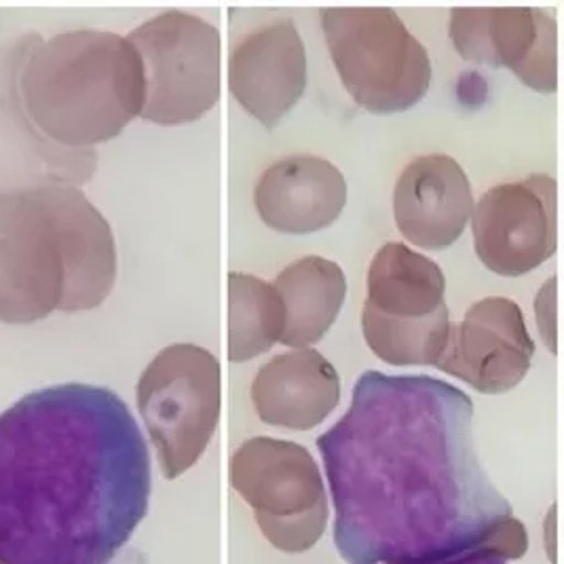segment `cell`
Returning <instances> with one entry per match:
<instances>
[{
    "mask_svg": "<svg viewBox=\"0 0 564 564\" xmlns=\"http://www.w3.org/2000/svg\"><path fill=\"white\" fill-rule=\"evenodd\" d=\"M64 254L39 188L0 193V322L34 324L59 311Z\"/></svg>",
    "mask_w": 564,
    "mask_h": 564,
    "instance_id": "cell-8",
    "label": "cell"
},
{
    "mask_svg": "<svg viewBox=\"0 0 564 564\" xmlns=\"http://www.w3.org/2000/svg\"><path fill=\"white\" fill-rule=\"evenodd\" d=\"M467 393L425 375L368 370L317 437L347 564H430L485 547L518 518L488 478Z\"/></svg>",
    "mask_w": 564,
    "mask_h": 564,
    "instance_id": "cell-1",
    "label": "cell"
},
{
    "mask_svg": "<svg viewBox=\"0 0 564 564\" xmlns=\"http://www.w3.org/2000/svg\"><path fill=\"white\" fill-rule=\"evenodd\" d=\"M273 288L285 308L280 343L290 349H303L322 340L347 299L345 271L322 257H305L288 264Z\"/></svg>",
    "mask_w": 564,
    "mask_h": 564,
    "instance_id": "cell-17",
    "label": "cell"
},
{
    "mask_svg": "<svg viewBox=\"0 0 564 564\" xmlns=\"http://www.w3.org/2000/svg\"><path fill=\"white\" fill-rule=\"evenodd\" d=\"M334 68L354 102L375 115L404 112L432 85V59L389 7L322 9Z\"/></svg>",
    "mask_w": 564,
    "mask_h": 564,
    "instance_id": "cell-4",
    "label": "cell"
},
{
    "mask_svg": "<svg viewBox=\"0 0 564 564\" xmlns=\"http://www.w3.org/2000/svg\"><path fill=\"white\" fill-rule=\"evenodd\" d=\"M533 356L535 343L522 308L512 299L488 296L467 308L462 324L451 328L436 368L480 393L497 395L527 377Z\"/></svg>",
    "mask_w": 564,
    "mask_h": 564,
    "instance_id": "cell-11",
    "label": "cell"
},
{
    "mask_svg": "<svg viewBox=\"0 0 564 564\" xmlns=\"http://www.w3.org/2000/svg\"><path fill=\"white\" fill-rule=\"evenodd\" d=\"M149 499V446L115 391L45 387L0 412V564H108Z\"/></svg>",
    "mask_w": 564,
    "mask_h": 564,
    "instance_id": "cell-2",
    "label": "cell"
},
{
    "mask_svg": "<svg viewBox=\"0 0 564 564\" xmlns=\"http://www.w3.org/2000/svg\"><path fill=\"white\" fill-rule=\"evenodd\" d=\"M366 305L389 317L419 319L444 307L446 278L432 258L406 243H386L368 267Z\"/></svg>",
    "mask_w": 564,
    "mask_h": 564,
    "instance_id": "cell-18",
    "label": "cell"
},
{
    "mask_svg": "<svg viewBox=\"0 0 564 564\" xmlns=\"http://www.w3.org/2000/svg\"><path fill=\"white\" fill-rule=\"evenodd\" d=\"M527 550H529L527 529L520 520H516L512 529L499 541L430 564H508V561L522 558L527 554Z\"/></svg>",
    "mask_w": 564,
    "mask_h": 564,
    "instance_id": "cell-21",
    "label": "cell"
},
{
    "mask_svg": "<svg viewBox=\"0 0 564 564\" xmlns=\"http://www.w3.org/2000/svg\"><path fill=\"white\" fill-rule=\"evenodd\" d=\"M237 104L267 129L278 128L307 87V52L299 28L283 20L252 30L231 53Z\"/></svg>",
    "mask_w": 564,
    "mask_h": 564,
    "instance_id": "cell-12",
    "label": "cell"
},
{
    "mask_svg": "<svg viewBox=\"0 0 564 564\" xmlns=\"http://www.w3.org/2000/svg\"><path fill=\"white\" fill-rule=\"evenodd\" d=\"M448 307L419 319L389 317L364 303L361 330L366 345L389 366H436L451 334Z\"/></svg>",
    "mask_w": 564,
    "mask_h": 564,
    "instance_id": "cell-20",
    "label": "cell"
},
{
    "mask_svg": "<svg viewBox=\"0 0 564 564\" xmlns=\"http://www.w3.org/2000/svg\"><path fill=\"white\" fill-rule=\"evenodd\" d=\"M142 59V119L156 126L199 121L220 100V30L186 11H165L131 30Z\"/></svg>",
    "mask_w": 564,
    "mask_h": 564,
    "instance_id": "cell-7",
    "label": "cell"
},
{
    "mask_svg": "<svg viewBox=\"0 0 564 564\" xmlns=\"http://www.w3.org/2000/svg\"><path fill=\"white\" fill-rule=\"evenodd\" d=\"M285 308L273 283L229 273V359L250 361L282 340Z\"/></svg>",
    "mask_w": 564,
    "mask_h": 564,
    "instance_id": "cell-19",
    "label": "cell"
},
{
    "mask_svg": "<svg viewBox=\"0 0 564 564\" xmlns=\"http://www.w3.org/2000/svg\"><path fill=\"white\" fill-rule=\"evenodd\" d=\"M64 254L66 285L59 311L100 307L117 280V246L108 220L77 186H41Z\"/></svg>",
    "mask_w": 564,
    "mask_h": 564,
    "instance_id": "cell-13",
    "label": "cell"
},
{
    "mask_svg": "<svg viewBox=\"0 0 564 564\" xmlns=\"http://www.w3.org/2000/svg\"><path fill=\"white\" fill-rule=\"evenodd\" d=\"M231 485L280 552H307L326 533L328 492L305 446L269 436L243 442L232 455Z\"/></svg>",
    "mask_w": 564,
    "mask_h": 564,
    "instance_id": "cell-6",
    "label": "cell"
},
{
    "mask_svg": "<svg viewBox=\"0 0 564 564\" xmlns=\"http://www.w3.org/2000/svg\"><path fill=\"white\" fill-rule=\"evenodd\" d=\"M32 123L68 149L117 138L142 115V59L128 39L104 30H73L34 47L20 77Z\"/></svg>",
    "mask_w": 564,
    "mask_h": 564,
    "instance_id": "cell-3",
    "label": "cell"
},
{
    "mask_svg": "<svg viewBox=\"0 0 564 564\" xmlns=\"http://www.w3.org/2000/svg\"><path fill=\"white\" fill-rule=\"evenodd\" d=\"M250 395L262 423L308 432L338 406L340 379L317 349H290L258 370Z\"/></svg>",
    "mask_w": 564,
    "mask_h": 564,
    "instance_id": "cell-16",
    "label": "cell"
},
{
    "mask_svg": "<svg viewBox=\"0 0 564 564\" xmlns=\"http://www.w3.org/2000/svg\"><path fill=\"white\" fill-rule=\"evenodd\" d=\"M347 204V180L322 156L296 154L273 163L254 188L260 220L288 235L330 227Z\"/></svg>",
    "mask_w": 564,
    "mask_h": 564,
    "instance_id": "cell-15",
    "label": "cell"
},
{
    "mask_svg": "<svg viewBox=\"0 0 564 564\" xmlns=\"http://www.w3.org/2000/svg\"><path fill=\"white\" fill-rule=\"evenodd\" d=\"M474 212L471 184L459 161L423 154L411 161L393 188V220L412 246L444 250L462 237Z\"/></svg>",
    "mask_w": 564,
    "mask_h": 564,
    "instance_id": "cell-14",
    "label": "cell"
},
{
    "mask_svg": "<svg viewBox=\"0 0 564 564\" xmlns=\"http://www.w3.org/2000/svg\"><path fill=\"white\" fill-rule=\"evenodd\" d=\"M474 250L488 271L520 278L554 257L558 243V184L547 174L503 182L474 202Z\"/></svg>",
    "mask_w": 564,
    "mask_h": 564,
    "instance_id": "cell-9",
    "label": "cell"
},
{
    "mask_svg": "<svg viewBox=\"0 0 564 564\" xmlns=\"http://www.w3.org/2000/svg\"><path fill=\"white\" fill-rule=\"evenodd\" d=\"M556 285V278H550V282L543 283L541 294L538 296L539 330L543 336V343L550 345V351L556 354V290L550 294V290Z\"/></svg>",
    "mask_w": 564,
    "mask_h": 564,
    "instance_id": "cell-22",
    "label": "cell"
},
{
    "mask_svg": "<svg viewBox=\"0 0 564 564\" xmlns=\"http://www.w3.org/2000/svg\"><path fill=\"white\" fill-rule=\"evenodd\" d=\"M451 41L467 62L508 68L539 94L558 89V24L538 7H455Z\"/></svg>",
    "mask_w": 564,
    "mask_h": 564,
    "instance_id": "cell-10",
    "label": "cell"
},
{
    "mask_svg": "<svg viewBox=\"0 0 564 564\" xmlns=\"http://www.w3.org/2000/svg\"><path fill=\"white\" fill-rule=\"evenodd\" d=\"M135 400L163 476L176 480L197 465L216 434L223 404L220 361L199 345H170L142 372Z\"/></svg>",
    "mask_w": 564,
    "mask_h": 564,
    "instance_id": "cell-5",
    "label": "cell"
}]
</instances>
